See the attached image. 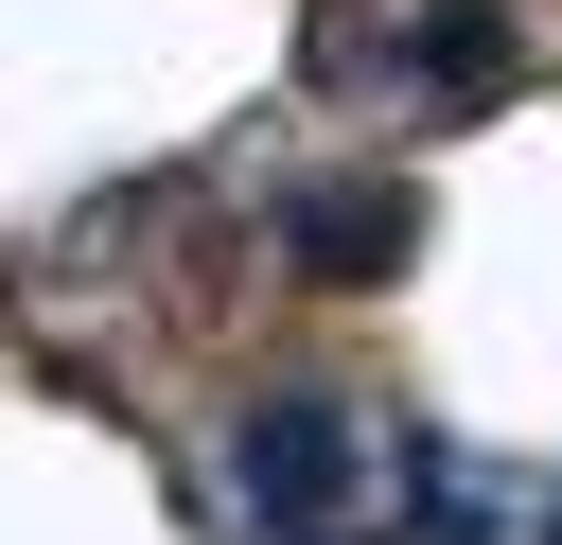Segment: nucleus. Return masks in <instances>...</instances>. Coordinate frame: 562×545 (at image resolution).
Masks as SVG:
<instances>
[{"label": "nucleus", "instance_id": "obj_2", "mask_svg": "<svg viewBox=\"0 0 562 545\" xmlns=\"http://www.w3.org/2000/svg\"><path fill=\"white\" fill-rule=\"evenodd\" d=\"M386 70H404V105H439V123H474V105H509V70H527V35H509V0H422V18L386 35Z\"/></svg>", "mask_w": 562, "mask_h": 545}, {"label": "nucleus", "instance_id": "obj_4", "mask_svg": "<svg viewBox=\"0 0 562 545\" xmlns=\"http://www.w3.org/2000/svg\"><path fill=\"white\" fill-rule=\"evenodd\" d=\"M544 545H562V492H544Z\"/></svg>", "mask_w": 562, "mask_h": 545}, {"label": "nucleus", "instance_id": "obj_5", "mask_svg": "<svg viewBox=\"0 0 562 545\" xmlns=\"http://www.w3.org/2000/svg\"><path fill=\"white\" fill-rule=\"evenodd\" d=\"M316 545H351V527H316Z\"/></svg>", "mask_w": 562, "mask_h": 545}, {"label": "nucleus", "instance_id": "obj_1", "mask_svg": "<svg viewBox=\"0 0 562 545\" xmlns=\"http://www.w3.org/2000/svg\"><path fill=\"white\" fill-rule=\"evenodd\" d=\"M351 475H369V440H351L334 387H263V404L228 422V510H246L263 545H316V527L351 510Z\"/></svg>", "mask_w": 562, "mask_h": 545}, {"label": "nucleus", "instance_id": "obj_3", "mask_svg": "<svg viewBox=\"0 0 562 545\" xmlns=\"http://www.w3.org/2000/svg\"><path fill=\"white\" fill-rule=\"evenodd\" d=\"M404 246H422V193L404 176H351V193H299L281 211V264L299 281H404Z\"/></svg>", "mask_w": 562, "mask_h": 545}]
</instances>
